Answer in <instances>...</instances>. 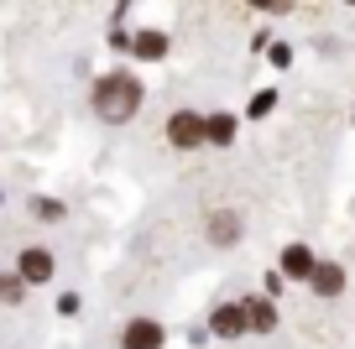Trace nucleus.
Masks as SVG:
<instances>
[{"label":"nucleus","instance_id":"nucleus-1","mask_svg":"<svg viewBox=\"0 0 355 349\" xmlns=\"http://www.w3.org/2000/svg\"><path fill=\"white\" fill-rule=\"evenodd\" d=\"M136 109H141V84H136L131 73H110V78L94 84V115H100V120L121 125V120H131Z\"/></svg>","mask_w":355,"mask_h":349},{"label":"nucleus","instance_id":"nucleus-2","mask_svg":"<svg viewBox=\"0 0 355 349\" xmlns=\"http://www.w3.org/2000/svg\"><path fill=\"white\" fill-rule=\"evenodd\" d=\"M167 141H173L178 152H193V146H204V120L193 115V109H178L173 120H167Z\"/></svg>","mask_w":355,"mask_h":349},{"label":"nucleus","instance_id":"nucleus-3","mask_svg":"<svg viewBox=\"0 0 355 349\" xmlns=\"http://www.w3.org/2000/svg\"><path fill=\"white\" fill-rule=\"evenodd\" d=\"M121 349H162V328L152 318H131L121 334Z\"/></svg>","mask_w":355,"mask_h":349},{"label":"nucleus","instance_id":"nucleus-4","mask_svg":"<svg viewBox=\"0 0 355 349\" xmlns=\"http://www.w3.org/2000/svg\"><path fill=\"white\" fill-rule=\"evenodd\" d=\"M16 276H21V282H47V276H53V256H47L42 245L21 251V261H16Z\"/></svg>","mask_w":355,"mask_h":349},{"label":"nucleus","instance_id":"nucleus-5","mask_svg":"<svg viewBox=\"0 0 355 349\" xmlns=\"http://www.w3.org/2000/svg\"><path fill=\"white\" fill-rule=\"evenodd\" d=\"M241 313H245V328H261V334H272V328H277V307L266 303V297H245Z\"/></svg>","mask_w":355,"mask_h":349},{"label":"nucleus","instance_id":"nucleus-6","mask_svg":"<svg viewBox=\"0 0 355 349\" xmlns=\"http://www.w3.org/2000/svg\"><path fill=\"white\" fill-rule=\"evenodd\" d=\"M214 334H220V339L245 334V313H241V303H225V307H214Z\"/></svg>","mask_w":355,"mask_h":349},{"label":"nucleus","instance_id":"nucleus-7","mask_svg":"<svg viewBox=\"0 0 355 349\" xmlns=\"http://www.w3.org/2000/svg\"><path fill=\"white\" fill-rule=\"evenodd\" d=\"M309 282H313V292H319V297H340L345 271H340V266H313V271H309Z\"/></svg>","mask_w":355,"mask_h":349},{"label":"nucleus","instance_id":"nucleus-8","mask_svg":"<svg viewBox=\"0 0 355 349\" xmlns=\"http://www.w3.org/2000/svg\"><path fill=\"white\" fill-rule=\"evenodd\" d=\"M204 141L209 146H230L235 141V115H209V120H204Z\"/></svg>","mask_w":355,"mask_h":349},{"label":"nucleus","instance_id":"nucleus-9","mask_svg":"<svg viewBox=\"0 0 355 349\" xmlns=\"http://www.w3.org/2000/svg\"><path fill=\"white\" fill-rule=\"evenodd\" d=\"M209 240H214V245L241 240V219H235V214H214V219H209Z\"/></svg>","mask_w":355,"mask_h":349},{"label":"nucleus","instance_id":"nucleus-10","mask_svg":"<svg viewBox=\"0 0 355 349\" xmlns=\"http://www.w3.org/2000/svg\"><path fill=\"white\" fill-rule=\"evenodd\" d=\"M282 271H288V276H298V282H303V276L313 271V256L303 251V245H288V256H282Z\"/></svg>","mask_w":355,"mask_h":349},{"label":"nucleus","instance_id":"nucleus-11","mask_svg":"<svg viewBox=\"0 0 355 349\" xmlns=\"http://www.w3.org/2000/svg\"><path fill=\"white\" fill-rule=\"evenodd\" d=\"M131 47H136V57H162V53H167V37H162V32H141Z\"/></svg>","mask_w":355,"mask_h":349},{"label":"nucleus","instance_id":"nucleus-12","mask_svg":"<svg viewBox=\"0 0 355 349\" xmlns=\"http://www.w3.org/2000/svg\"><path fill=\"white\" fill-rule=\"evenodd\" d=\"M21 297V276H0V303H16Z\"/></svg>","mask_w":355,"mask_h":349},{"label":"nucleus","instance_id":"nucleus-13","mask_svg":"<svg viewBox=\"0 0 355 349\" xmlns=\"http://www.w3.org/2000/svg\"><path fill=\"white\" fill-rule=\"evenodd\" d=\"M272 105H277V94L266 89V94H256V105H251V115H272Z\"/></svg>","mask_w":355,"mask_h":349},{"label":"nucleus","instance_id":"nucleus-14","mask_svg":"<svg viewBox=\"0 0 355 349\" xmlns=\"http://www.w3.org/2000/svg\"><path fill=\"white\" fill-rule=\"evenodd\" d=\"M245 6H256V11H282L288 0H245Z\"/></svg>","mask_w":355,"mask_h":349},{"label":"nucleus","instance_id":"nucleus-15","mask_svg":"<svg viewBox=\"0 0 355 349\" xmlns=\"http://www.w3.org/2000/svg\"><path fill=\"white\" fill-rule=\"evenodd\" d=\"M350 6H355V0H350Z\"/></svg>","mask_w":355,"mask_h":349}]
</instances>
